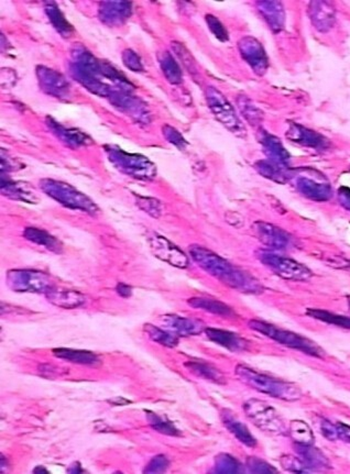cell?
<instances>
[{
    "label": "cell",
    "instance_id": "cell-1",
    "mask_svg": "<svg viewBox=\"0 0 350 474\" xmlns=\"http://www.w3.org/2000/svg\"><path fill=\"white\" fill-rule=\"evenodd\" d=\"M189 254L205 272L233 290L247 294H260L263 290L261 283L250 273L233 267L228 261L204 246H191Z\"/></svg>",
    "mask_w": 350,
    "mask_h": 474
},
{
    "label": "cell",
    "instance_id": "cell-2",
    "mask_svg": "<svg viewBox=\"0 0 350 474\" xmlns=\"http://www.w3.org/2000/svg\"><path fill=\"white\" fill-rule=\"evenodd\" d=\"M237 378L249 386L254 391L259 393L265 394L273 399H282L286 402H294L303 397L301 389L296 384L290 382L282 381L279 378H271L265 374L260 373L254 369L248 368L246 366H236L235 370Z\"/></svg>",
    "mask_w": 350,
    "mask_h": 474
},
{
    "label": "cell",
    "instance_id": "cell-3",
    "mask_svg": "<svg viewBox=\"0 0 350 474\" xmlns=\"http://www.w3.org/2000/svg\"><path fill=\"white\" fill-rule=\"evenodd\" d=\"M248 325H249V328H251L254 332L263 334L265 337L278 342L280 345L286 346L291 349L298 350L300 353L312 355L315 358H323L324 357L325 353L322 348L317 346L314 341L309 340V338L303 337L296 332L282 329V328H279L275 325L257 320V319L250 320Z\"/></svg>",
    "mask_w": 350,
    "mask_h": 474
},
{
    "label": "cell",
    "instance_id": "cell-4",
    "mask_svg": "<svg viewBox=\"0 0 350 474\" xmlns=\"http://www.w3.org/2000/svg\"><path fill=\"white\" fill-rule=\"evenodd\" d=\"M109 160L122 173L137 179H152L156 177V168L148 158L140 154L125 152L115 147L106 148Z\"/></svg>",
    "mask_w": 350,
    "mask_h": 474
},
{
    "label": "cell",
    "instance_id": "cell-5",
    "mask_svg": "<svg viewBox=\"0 0 350 474\" xmlns=\"http://www.w3.org/2000/svg\"><path fill=\"white\" fill-rule=\"evenodd\" d=\"M40 185L43 192L47 193L50 197H52L53 200L60 202L65 207L82 210L89 214H96L99 210L89 197L78 192V189L66 183L54 179H43Z\"/></svg>",
    "mask_w": 350,
    "mask_h": 474
},
{
    "label": "cell",
    "instance_id": "cell-6",
    "mask_svg": "<svg viewBox=\"0 0 350 474\" xmlns=\"http://www.w3.org/2000/svg\"><path fill=\"white\" fill-rule=\"evenodd\" d=\"M9 288L20 293L47 294L54 290V282L47 273L34 269H11L6 275Z\"/></svg>",
    "mask_w": 350,
    "mask_h": 474
},
{
    "label": "cell",
    "instance_id": "cell-7",
    "mask_svg": "<svg viewBox=\"0 0 350 474\" xmlns=\"http://www.w3.org/2000/svg\"><path fill=\"white\" fill-rule=\"evenodd\" d=\"M294 179V186L300 194L314 202H327L333 196L330 182L319 172L311 169L296 170L291 179Z\"/></svg>",
    "mask_w": 350,
    "mask_h": 474
},
{
    "label": "cell",
    "instance_id": "cell-8",
    "mask_svg": "<svg viewBox=\"0 0 350 474\" xmlns=\"http://www.w3.org/2000/svg\"><path fill=\"white\" fill-rule=\"evenodd\" d=\"M247 417L254 426L270 435L280 436L286 433V425L278 412L261 399H251L244 404Z\"/></svg>",
    "mask_w": 350,
    "mask_h": 474
},
{
    "label": "cell",
    "instance_id": "cell-9",
    "mask_svg": "<svg viewBox=\"0 0 350 474\" xmlns=\"http://www.w3.org/2000/svg\"><path fill=\"white\" fill-rule=\"evenodd\" d=\"M206 101L216 119L221 122V125L225 126L237 137H246L247 130L244 124L239 119L235 109L221 91H218L214 87H208L206 89Z\"/></svg>",
    "mask_w": 350,
    "mask_h": 474
},
{
    "label": "cell",
    "instance_id": "cell-10",
    "mask_svg": "<svg viewBox=\"0 0 350 474\" xmlns=\"http://www.w3.org/2000/svg\"><path fill=\"white\" fill-rule=\"evenodd\" d=\"M258 259L275 274L284 280L307 281L313 276V272L309 267L296 260L282 257L280 254L262 250L258 253Z\"/></svg>",
    "mask_w": 350,
    "mask_h": 474
},
{
    "label": "cell",
    "instance_id": "cell-11",
    "mask_svg": "<svg viewBox=\"0 0 350 474\" xmlns=\"http://www.w3.org/2000/svg\"><path fill=\"white\" fill-rule=\"evenodd\" d=\"M149 244L151 251L158 259L179 269H187L189 267V261L187 254L164 237L153 235L149 238Z\"/></svg>",
    "mask_w": 350,
    "mask_h": 474
},
{
    "label": "cell",
    "instance_id": "cell-12",
    "mask_svg": "<svg viewBox=\"0 0 350 474\" xmlns=\"http://www.w3.org/2000/svg\"><path fill=\"white\" fill-rule=\"evenodd\" d=\"M238 47L244 60L254 72L258 75H263L269 68V60L261 43L252 36H245L239 41Z\"/></svg>",
    "mask_w": 350,
    "mask_h": 474
},
{
    "label": "cell",
    "instance_id": "cell-13",
    "mask_svg": "<svg viewBox=\"0 0 350 474\" xmlns=\"http://www.w3.org/2000/svg\"><path fill=\"white\" fill-rule=\"evenodd\" d=\"M254 229L260 242L272 249H286L292 242V237L286 230L265 221H257Z\"/></svg>",
    "mask_w": 350,
    "mask_h": 474
},
{
    "label": "cell",
    "instance_id": "cell-14",
    "mask_svg": "<svg viewBox=\"0 0 350 474\" xmlns=\"http://www.w3.org/2000/svg\"><path fill=\"white\" fill-rule=\"evenodd\" d=\"M286 138L292 142L303 145L306 148L315 149V150H325L330 145V142L324 135H319L314 130L303 127L298 124H291L286 131Z\"/></svg>",
    "mask_w": 350,
    "mask_h": 474
},
{
    "label": "cell",
    "instance_id": "cell-15",
    "mask_svg": "<svg viewBox=\"0 0 350 474\" xmlns=\"http://www.w3.org/2000/svg\"><path fill=\"white\" fill-rule=\"evenodd\" d=\"M160 320L164 329L177 336H183V337L196 336L205 332L207 328L200 320L185 318V317L177 316V315H166V316H162Z\"/></svg>",
    "mask_w": 350,
    "mask_h": 474
},
{
    "label": "cell",
    "instance_id": "cell-16",
    "mask_svg": "<svg viewBox=\"0 0 350 474\" xmlns=\"http://www.w3.org/2000/svg\"><path fill=\"white\" fill-rule=\"evenodd\" d=\"M309 16L315 29L321 32H327L334 26L336 11L330 3L312 1L309 6Z\"/></svg>",
    "mask_w": 350,
    "mask_h": 474
},
{
    "label": "cell",
    "instance_id": "cell-17",
    "mask_svg": "<svg viewBox=\"0 0 350 474\" xmlns=\"http://www.w3.org/2000/svg\"><path fill=\"white\" fill-rule=\"evenodd\" d=\"M260 143H261L263 152L265 153L269 161L289 168L290 154H289L279 138L267 133V131H262L260 133Z\"/></svg>",
    "mask_w": 350,
    "mask_h": 474
},
{
    "label": "cell",
    "instance_id": "cell-18",
    "mask_svg": "<svg viewBox=\"0 0 350 474\" xmlns=\"http://www.w3.org/2000/svg\"><path fill=\"white\" fill-rule=\"evenodd\" d=\"M258 10L275 34L282 31L286 24V11L279 1H260Z\"/></svg>",
    "mask_w": 350,
    "mask_h": 474
},
{
    "label": "cell",
    "instance_id": "cell-19",
    "mask_svg": "<svg viewBox=\"0 0 350 474\" xmlns=\"http://www.w3.org/2000/svg\"><path fill=\"white\" fill-rule=\"evenodd\" d=\"M205 334L210 341L215 342L216 345L221 346V347L229 350V351H233V353L244 351L247 348L246 340L239 337L238 334H233V332L216 329V328H206Z\"/></svg>",
    "mask_w": 350,
    "mask_h": 474
},
{
    "label": "cell",
    "instance_id": "cell-20",
    "mask_svg": "<svg viewBox=\"0 0 350 474\" xmlns=\"http://www.w3.org/2000/svg\"><path fill=\"white\" fill-rule=\"evenodd\" d=\"M221 422L229 430V433L233 434L240 443H244L245 446L250 448L257 446V440L250 433L249 429L240 420H237L233 413L225 410L221 412Z\"/></svg>",
    "mask_w": 350,
    "mask_h": 474
},
{
    "label": "cell",
    "instance_id": "cell-21",
    "mask_svg": "<svg viewBox=\"0 0 350 474\" xmlns=\"http://www.w3.org/2000/svg\"><path fill=\"white\" fill-rule=\"evenodd\" d=\"M49 303L64 309H74L86 303V297L76 290H51L45 294Z\"/></svg>",
    "mask_w": 350,
    "mask_h": 474
},
{
    "label": "cell",
    "instance_id": "cell-22",
    "mask_svg": "<svg viewBox=\"0 0 350 474\" xmlns=\"http://www.w3.org/2000/svg\"><path fill=\"white\" fill-rule=\"evenodd\" d=\"M296 450L302 461L313 470L330 469V464L322 451L313 447V445H298L296 443Z\"/></svg>",
    "mask_w": 350,
    "mask_h": 474
},
{
    "label": "cell",
    "instance_id": "cell-23",
    "mask_svg": "<svg viewBox=\"0 0 350 474\" xmlns=\"http://www.w3.org/2000/svg\"><path fill=\"white\" fill-rule=\"evenodd\" d=\"M53 355L57 358L68 362L76 363V364H84V366H96L101 362L99 357L95 353L86 350L68 349V348H57L53 350Z\"/></svg>",
    "mask_w": 350,
    "mask_h": 474
},
{
    "label": "cell",
    "instance_id": "cell-24",
    "mask_svg": "<svg viewBox=\"0 0 350 474\" xmlns=\"http://www.w3.org/2000/svg\"><path fill=\"white\" fill-rule=\"evenodd\" d=\"M254 168L261 174L262 177L280 183V184H284L286 182L290 181L291 177H292V173H291L289 168L279 165V164L269 161V160H262V161L257 162Z\"/></svg>",
    "mask_w": 350,
    "mask_h": 474
},
{
    "label": "cell",
    "instance_id": "cell-25",
    "mask_svg": "<svg viewBox=\"0 0 350 474\" xmlns=\"http://www.w3.org/2000/svg\"><path fill=\"white\" fill-rule=\"evenodd\" d=\"M191 307L195 309H200V311H205L207 313H214L221 317H231L233 316V311L228 305L221 303V302L214 299V298L207 297H193L189 298L187 301Z\"/></svg>",
    "mask_w": 350,
    "mask_h": 474
},
{
    "label": "cell",
    "instance_id": "cell-26",
    "mask_svg": "<svg viewBox=\"0 0 350 474\" xmlns=\"http://www.w3.org/2000/svg\"><path fill=\"white\" fill-rule=\"evenodd\" d=\"M24 237L31 242L32 244H38V246H43L49 251L55 252V253H60L62 251V244L54 237L51 236L45 230L38 228H27L24 232Z\"/></svg>",
    "mask_w": 350,
    "mask_h": 474
},
{
    "label": "cell",
    "instance_id": "cell-27",
    "mask_svg": "<svg viewBox=\"0 0 350 474\" xmlns=\"http://www.w3.org/2000/svg\"><path fill=\"white\" fill-rule=\"evenodd\" d=\"M48 125L52 129L53 133L60 138L61 140L66 145L80 147V145H87L92 143L91 139L84 133H80L78 130L68 129L53 120H50Z\"/></svg>",
    "mask_w": 350,
    "mask_h": 474
},
{
    "label": "cell",
    "instance_id": "cell-28",
    "mask_svg": "<svg viewBox=\"0 0 350 474\" xmlns=\"http://www.w3.org/2000/svg\"><path fill=\"white\" fill-rule=\"evenodd\" d=\"M185 366L189 369L191 373L194 374L198 378H204V380L217 384H224L226 382L225 376L221 371L216 369L215 366H210L208 363L189 361V362L185 363Z\"/></svg>",
    "mask_w": 350,
    "mask_h": 474
},
{
    "label": "cell",
    "instance_id": "cell-29",
    "mask_svg": "<svg viewBox=\"0 0 350 474\" xmlns=\"http://www.w3.org/2000/svg\"><path fill=\"white\" fill-rule=\"evenodd\" d=\"M143 330L152 341L156 342L159 345L164 346V347L174 348L177 347V343H179V338H177V334H172V332L166 329H161V328L153 326V325H145Z\"/></svg>",
    "mask_w": 350,
    "mask_h": 474
},
{
    "label": "cell",
    "instance_id": "cell-30",
    "mask_svg": "<svg viewBox=\"0 0 350 474\" xmlns=\"http://www.w3.org/2000/svg\"><path fill=\"white\" fill-rule=\"evenodd\" d=\"M306 313L312 318L317 319L326 324L334 325V326L350 329V317L342 316L337 313H330V311H323V309H309L306 311Z\"/></svg>",
    "mask_w": 350,
    "mask_h": 474
},
{
    "label": "cell",
    "instance_id": "cell-31",
    "mask_svg": "<svg viewBox=\"0 0 350 474\" xmlns=\"http://www.w3.org/2000/svg\"><path fill=\"white\" fill-rule=\"evenodd\" d=\"M289 434L294 443L298 445H313L314 443V435L312 433L311 428L302 420H293L291 422Z\"/></svg>",
    "mask_w": 350,
    "mask_h": 474
},
{
    "label": "cell",
    "instance_id": "cell-32",
    "mask_svg": "<svg viewBox=\"0 0 350 474\" xmlns=\"http://www.w3.org/2000/svg\"><path fill=\"white\" fill-rule=\"evenodd\" d=\"M145 416L148 420L149 425L156 430L158 433L163 434L166 436H180V430L172 424L170 420L166 418L159 416L156 413L150 412V410H145Z\"/></svg>",
    "mask_w": 350,
    "mask_h": 474
},
{
    "label": "cell",
    "instance_id": "cell-33",
    "mask_svg": "<svg viewBox=\"0 0 350 474\" xmlns=\"http://www.w3.org/2000/svg\"><path fill=\"white\" fill-rule=\"evenodd\" d=\"M162 71L168 81L172 84H180L182 82V71L177 61L169 52L163 53L160 60Z\"/></svg>",
    "mask_w": 350,
    "mask_h": 474
},
{
    "label": "cell",
    "instance_id": "cell-34",
    "mask_svg": "<svg viewBox=\"0 0 350 474\" xmlns=\"http://www.w3.org/2000/svg\"><path fill=\"white\" fill-rule=\"evenodd\" d=\"M238 106L245 119L249 122L251 126H259L263 120V112L260 110L252 101L246 97H240L238 99Z\"/></svg>",
    "mask_w": 350,
    "mask_h": 474
},
{
    "label": "cell",
    "instance_id": "cell-35",
    "mask_svg": "<svg viewBox=\"0 0 350 474\" xmlns=\"http://www.w3.org/2000/svg\"><path fill=\"white\" fill-rule=\"evenodd\" d=\"M1 189H3V194L11 197L13 200H24L30 204H32V202H34V196H32L31 193L28 192L24 186L19 185L18 183L1 179Z\"/></svg>",
    "mask_w": 350,
    "mask_h": 474
},
{
    "label": "cell",
    "instance_id": "cell-36",
    "mask_svg": "<svg viewBox=\"0 0 350 474\" xmlns=\"http://www.w3.org/2000/svg\"><path fill=\"white\" fill-rule=\"evenodd\" d=\"M242 471V464L231 454H221L216 457V473H240Z\"/></svg>",
    "mask_w": 350,
    "mask_h": 474
},
{
    "label": "cell",
    "instance_id": "cell-37",
    "mask_svg": "<svg viewBox=\"0 0 350 474\" xmlns=\"http://www.w3.org/2000/svg\"><path fill=\"white\" fill-rule=\"evenodd\" d=\"M45 10H47L48 15H49L50 20L52 21V24H54L55 28L59 30V32L65 34V36H70L71 31L73 30L72 27H71L68 21L65 20L62 13L59 10L55 3H49L45 7Z\"/></svg>",
    "mask_w": 350,
    "mask_h": 474
},
{
    "label": "cell",
    "instance_id": "cell-38",
    "mask_svg": "<svg viewBox=\"0 0 350 474\" xmlns=\"http://www.w3.org/2000/svg\"><path fill=\"white\" fill-rule=\"evenodd\" d=\"M280 464L283 466V469L293 472V473H309V472H312L309 466L302 461L301 458L290 456V454L281 457Z\"/></svg>",
    "mask_w": 350,
    "mask_h": 474
},
{
    "label": "cell",
    "instance_id": "cell-39",
    "mask_svg": "<svg viewBox=\"0 0 350 474\" xmlns=\"http://www.w3.org/2000/svg\"><path fill=\"white\" fill-rule=\"evenodd\" d=\"M137 205L154 218L160 217L162 213L161 202L154 198H149V197H137Z\"/></svg>",
    "mask_w": 350,
    "mask_h": 474
},
{
    "label": "cell",
    "instance_id": "cell-40",
    "mask_svg": "<svg viewBox=\"0 0 350 474\" xmlns=\"http://www.w3.org/2000/svg\"><path fill=\"white\" fill-rule=\"evenodd\" d=\"M247 468L251 473L271 474L278 473V470L275 469L271 464L265 462V460L257 458V457H250L247 460Z\"/></svg>",
    "mask_w": 350,
    "mask_h": 474
},
{
    "label": "cell",
    "instance_id": "cell-41",
    "mask_svg": "<svg viewBox=\"0 0 350 474\" xmlns=\"http://www.w3.org/2000/svg\"><path fill=\"white\" fill-rule=\"evenodd\" d=\"M169 459L166 458L163 454H158V456L153 457L150 462L147 464L145 469V473H163L169 468Z\"/></svg>",
    "mask_w": 350,
    "mask_h": 474
},
{
    "label": "cell",
    "instance_id": "cell-42",
    "mask_svg": "<svg viewBox=\"0 0 350 474\" xmlns=\"http://www.w3.org/2000/svg\"><path fill=\"white\" fill-rule=\"evenodd\" d=\"M206 22H207L208 28L210 31L213 32L214 36L218 40L225 42L228 40V32L226 30L225 27L223 26L221 21L218 20L213 15H207L205 17Z\"/></svg>",
    "mask_w": 350,
    "mask_h": 474
},
{
    "label": "cell",
    "instance_id": "cell-43",
    "mask_svg": "<svg viewBox=\"0 0 350 474\" xmlns=\"http://www.w3.org/2000/svg\"><path fill=\"white\" fill-rule=\"evenodd\" d=\"M163 135L166 140L169 141L172 145H175L177 148L181 149V150L185 149V147L187 145V140L183 138V135H182L177 129H174L173 127H171V126H164Z\"/></svg>",
    "mask_w": 350,
    "mask_h": 474
},
{
    "label": "cell",
    "instance_id": "cell-44",
    "mask_svg": "<svg viewBox=\"0 0 350 474\" xmlns=\"http://www.w3.org/2000/svg\"><path fill=\"white\" fill-rule=\"evenodd\" d=\"M122 57H124L125 64L127 65L130 70L135 71V72H139V71L143 70L140 59H139V57H138L133 51H131V50H126Z\"/></svg>",
    "mask_w": 350,
    "mask_h": 474
},
{
    "label": "cell",
    "instance_id": "cell-45",
    "mask_svg": "<svg viewBox=\"0 0 350 474\" xmlns=\"http://www.w3.org/2000/svg\"><path fill=\"white\" fill-rule=\"evenodd\" d=\"M321 433L324 436L325 438L330 441L337 440V435H336V427H335V422H330V420H323L321 422Z\"/></svg>",
    "mask_w": 350,
    "mask_h": 474
},
{
    "label": "cell",
    "instance_id": "cell-46",
    "mask_svg": "<svg viewBox=\"0 0 350 474\" xmlns=\"http://www.w3.org/2000/svg\"><path fill=\"white\" fill-rule=\"evenodd\" d=\"M335 427H336V435H337V440L344 441V443H350V426L346 425L344 422H335Z\"/></svg>",
    "mask_w": 350,
    "mask_h": 474
},
{
    "label": "cell",
    "instance_id": "cell-47",
    "mask_svg": "<svg viewBox=\"0 0 350 474\" xmlns=\"http://www.w3.org/2000/svg\"><path fill=\"white\" fill-rule=\"evenodd\" d=\"M338 200L342 207L350 212V188L348 187H340L338 191Z\"/></svg>",
    "mask_w": 350,
    "mask_h": 474
},
{
    "label": "cell",
    "instance_id": "cell-48",
    "mask_svg": "<svg viewBox=\"0 0 350 474\" xmlns=\"http://www.w3.org/2000/svg\"><path fill=\"white\" fill-rule=\"evenodd\" d=\"M117 293L119 294L122 297L128 298L131 296V288L129 286H126L124 283H119L116 288Z\"/></svg>",
    "mask_w": 350,
    "mask_h": 474
},
{
    "label": "cell",
    "instance_id": "cell-49",
    "mask_svg": "<svg viewBox=\"0 0 350 474\" xmlns=\"http://www.w3.org/2000/svg\"><path fill=\"white\" fill-rule=\"evenodd\" d=\"M68 472H70V473H82V472H83V470H82L81 464H78V462H76V464H73V466H71L70 469H68Z\"/></svg>",
    "mask_w": 350,
    "mask_h": 474
},
{
    "label": "cell",
    "instance_id": "cell-50",
    "mask_svg": "<svg viewBox=\"0 0 350 474\" xmlns=\"http://www.w3.org/2000/svg\"><path fill=\"white\" fill-rule=\"evenodd\" d=\"M109 403H112V404L114 405H126V404H129V401H127V399H120V397H117V399H110V401H108Z\"/></svg>",
    "mask_w": 350,
    "mask_h": 474
},
{
    "label": "cell",
    "instance_id": "cell-51",
    "mask_svg": "<svg viewBox=\"0 0 350 474\" xmlns=\"http://www.w3.org/2000/svg\"><path fill=\"white\" fill-rule=\"evenodd\" d=\"M34 473H49L48 470H45L43 466H36V469L34 470Z\"/></svg>",
    "mask_w": 350,
    "mask_h": 474
},
{
    "label": "cell",
    "instance_id": "cell-52",
    "mask_svg": "<svg viewBox=\"0 0 350 474\" xmlns=\"http://www.w3.org/2000/svg\"><path fill=\"white\" fill-rule=\"evenodd\" d=\"M348 305H349V309H350V296L348 297Z\"/></svg>",
    "mask_w": 350,
    "mask_h": 474
}]
</instances>
